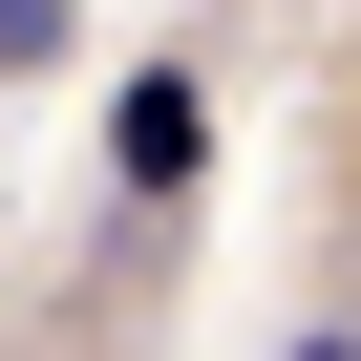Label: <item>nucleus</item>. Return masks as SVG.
<instances>
[{"mask_svg":"<svg viewBox=\"0 0 361 361\" xmlns=\"http://www.w3.org/2000/svg\"><path fill=\"white\" fill-rule=\"evenodd\" d=\"M64 22H85V0H0V64H64Z\"/></svg>","mask_w":361,"mask_h":361,"instance_id":"f03ea898","label":"nucleus"},{"mask_svg":"<svg viewBox=\"0 0 361 361\" xmlns=\"http://www.w3.org/2000/svg\"><path fill=\"white\" fill-rule=\"evenodd\" d=\"M298 361H361V340H298Z\"/></svg>","mask_w":361,"mask_h":361,"instance_id":"7ed1b4c3","label":"nucleus"},{"mask_svg":"<svg viewBox=\"0 0 361 361\" xmlns=\"http://www.w3.org/2000/svg\"><path fill=\"white\" fill-rule=\"evenodd\" d=\"M192 149H213V106L170 85V64H149V85L106 106V170H128V192H192Z\"/></svg>","mask_w":361,"mask_h":361,"instance_id":"f257e3e1","label":"nucleus"}]
</instances>
